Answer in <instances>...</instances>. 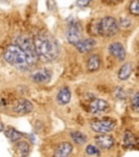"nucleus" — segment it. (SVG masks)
I'll return each mask as SVG.
<instances>
[{
  "instance_id": "nucleus-1",
  "label": "nucleus",
  "mask_w": 139,
  "mask_h": 157,
  "mask_svg": "<svg viewBox=\"0 0 139 157\" xmlns=\"http://www.w3.org/2000/svg\"><path fill=\"white\" fill-rule=\"evenodd\" d=\"M34 45L38 59L45 62L52 61L59 55V46L50 33L40 32L35 36Z\"/></svg>"
},
{
  "instance_id": "nucleus-2",
  "label": "nucleus",
  "mask_w": 139,
  "mask_h": 157,
  "mask_svg": "<svg viewBox=\"0 0 139 157\" xmlns=\"http://www.w3.org/2000/svg\"><path fill=\"white\" fill-rule=\"evenodd\" d=\"M3 57L8 63L12 64L17 69L25 70L29 67V62L27 60L26 55L16 44L9 45L5 50Z\"/></svg>"
},
{
  "instance_id": "nucleus-3",
  "label": "nucleus",
  "mask_w": 139,
  "mask_h": 157,
  "mask_svg": "<svg viewBox=\"0 0 139 157\" xmlns=\"http://www.w3.org/2000/svg\"><path fill=\"white\" fill-rule=\"evenodd\" d=\"M96 33L103 37H112L119 32L120 24L113 17H104L96 24Z\"/></svg>"
},
{
  "instance_id": "nucleus-4",
  "label": "nucleus",
  "mask_w": 139,
  "mask_h": 157,
  "mask_svg": "<svg viewBox=\"0 0 139 157\" xmlns=\"http://www.w3.org/2000/svg\"><path fill=\"white\" fill-rule=\"evenodd\" d=\"M15 43L25 52V55L27 57V60L29 62V66L36 63L37 60H38V56H37L36 49H35L34 39L29 36V35H20L15 39Z\"/></svg>"
},
{
  "instance_id": "nucleus-5",
  "label": "nucleus",
  "mask_w": 139,
  "mask_h": 157,
  "mask_svg": "<svg viewBox=\"0 0 139 157\" xmlns=\"http://www.w3.org/2000/svg\"><path fill=\"white\" fill-rule=\"evenodd\" d=\"M66 39L70 44L76 45L82 40V26L76 20L70 19L68 21V29H66Z\"/></svg>"
},
{
  "instance_id": "nucleus-6",
  "label": "nucleus",
  "mask_w": 139,
  "mask_h": 157,
  "mask_svg": "<svg viewBox=\"0 0 139 157\" xmlns=\"http://www.w3.org/2000/svg\"><path fill=\"white\" fill-rule=\"evenodd\" d=\"M115 125H116V122L111 118L97 119L90 122V128L97 133H109L114 129Z\"/></svg>"
},
{
  "instance_id": "nucleus-7",
  "label": "nucleus",
  "mask_w": 139,
  "mask_h": 157,
  "mask_svg": "<svg viewBox=\"0 0 139 157\" xmlns=\"http://www.w3.org/2000/svg\"><path fill=\"white\" fill-rule=\"evenodd\" d=\"M96 145H97L99 148L101 150H111L113 146H114V137L111 136V135L107 134V133H100V135H97L95 137Z\"/></svg>"
},
{
  "instance_id": "nucleus-8",
  "label": "nucleus",
  "mask_w": 139,
  "mask_h": 157,
  "mask_svg": "<svg viewBox=\"0 0 139 157\" xmlns=\"http://www.w3.org/2000/svg\"><path fill=\"white\" fill-rule=\"evenodd\" d=\"M109 110V104L104 99L95 98L89 104V111L93 115H101Z\"/></svg>"
},
{
  "instance_id": "nucleus-9",
  "label": "nucleus",
  "mask_w": 139,
  "mask_h": 157,
  "mask_svg": "<svg viewBox=\"0 0 139 157\" xmlns=\"http://www.w3.org/2000/svg\"><path fill=\"white\" fill-rule=\"evenodd\" d=\"M108 49H109V52L113 57H115L117 60H120V61H124L125 58H126V50H125L122 43L120 42L111 43L109 45V47H108Z\"/></svg>"
},
{
  "instance_id": "nucleus-10",
  "label": "nucleus",
  "mask_w": 139,
  "mask_h": 157,
  "mask_svg": "<svg viewBox=\"0 0 139 157\" xmlns=\"http://www.w3.org/2000/svg\"><path fill=\"white\" fill-rule=\"evenodd\" d=\"M33 110V104L27 99H19L13 105V111L19 115H26Z\"/></svg>"
},
{
  "instance_id": "nucleus-11",
  "label": "nucleus",
  "mask_w": 139,
  "mask_h": 157,
  "mask_svg": "<svg viewBox=\"0 0 139 157\" xmlns=\"http://www.w3.org/2000/svg\"><path fill=\"white\" fill-rule=\"evenodd\" d=\"M97 45V42H96V39L93 38H86V39H82L77 44L75 45L76 48L79 52L82 54H85V52H88L93 50V48L96 47Z\"/></svg>"
},
{
  "instance_id": "nucleus-12",
  "label": "nucleus",
  "mask_w": 139,
  "mask_h": 157,
  "mask_svg": "<svg viewBox=\"0 0 139 157\" xmlns=\"http://www.w3.org/2000/svg\"><path fill=\"white\" fill-rule=\"evenodd\" d=\"M31 78L34 82H37V83H47L51 78V72L47 69H40L38 71L34 72Z\"/></svg>"
},
{
  "instance_id": "nucleus-13",
  "label": "nucleus",
  "mask_w": 139,
  "mask_h": 157,
  "mask_svg": "<svg viewBox=\"0 0 139 157\" xmlns=\"http://www.w3.org/2000/svg\"><path fill=\"white\" fill-rule=\"evenodd\" d=\"M72 151H73V146H72L71 143L68 142H63L60 145H58V147L56 148V152H54V156L57 157H65L68 156L71 154Z\"/></svg>"
},
{
  "instance_id": "nucleus-14",
  "label": "nucleus",
  "mask_w": 139,
  "mask_h": 157,
  "mask_svg": "<svg viewBox=\"0 0 139 157\" xmlns=\"http://www.w3.org/2000/svg\"><path fill=\"white\" fill-rule=\"evenodd\" d=\"M71 90L68 86H63L57 95V101L60 105H66L68 101H71Z\"/></svg>"
},
{
  "instance_id": "nucleus-15",
  "label": "nucleus",
  "mask_w": 139,
  "mask_h": 157,
  "mask_svg": "<svg viewBox=\"0 0 139 157\" xmlns=\"http://www.w3.org/2000/svg\"><path fill=\"white\" fill-rule=\"evenodd\" d=\"M137 145V139L130 131H126L123 135V146L125 148H134Z\"/></svg>"
},
{
  "instance_id": "nucleus-16",
  "label": "nucleus",
  "mask_w": 139,
  "mask_h": 157,
  "mask_svg": "<svg viewBox=\"0 0 139 157\" xmlns=\"http://www.w3.org/2000/svg\"><path fill=\"white\" fill-rule=\"evenodd\" d=\"M101 64V59L98 55H93V56L89 57L87 61V69L88 71L90 72H95L97 71L98 69L100 68Z\"/></svg>"
},
{
  "instance_id": "nucleus-17",
  "label": "nucleus",
  "mask_w": 139,
  "mask_h": 157,
  "mask_svg": "<svg viewBox=\"0 0 139 157\" xmlns=\"http://www.w3.org/2000/svg\"><path fill=\"white\" fill-rule=\"evenodd\" d=\"M5 134L11 142H19L23 137V133L15 130L14 128H7L5 130Z\"/></svg>"
},
{
  "instance_id": "nucleus-18",
  "label": "nucleus",
  "mask_w": 139,
  "mask_h": 157,
  "mask_svg": "<svg viewBox=\"0 0 139 157\" xmlns=\"http://www.w3.org/2000/svg\"><path fill=\"white\" fill-rule=\"evenodd\" d=\"M132 72H133L132 64L130 62H126V63H124L121 67L120 71H119V78L122 80V81H125V80H127V78H130Z\"/></svg>"
},
{
  "instance_id": "nucleus-19",
  "label": "nucleus",
  "mask_w": 139,
  "mask_h": 157,
  "mask_svg": "<svg viewBox=\"0 0 139 157\" xmlns=\"http://www.w3.org/2000/svg\"><path fill=\"white\" fill-rule=\"evenodd\" d=\"M71 137L72 140L78 145H83L87 142V136H86L84 133L79 132V131H75V132L71 133Z\"/></svg>"
},
{
  "instance_id": "nucleus-20",
  "label": "nucleus",
  "mask_w": 139,
  "mask_h": 157,
  "mask_svg": "<svg viewBox=\"0 0 139 157\" xmlns=\"http://www.w3.org/2000/svg\"><path fill=\"white\" fill-rule=\"evenodd\" d=\"M16 148L17 151H19V153L21 155H23V156H25V155H28L29 153V144L27 142H23V141H21V142H17L16 144Z\"/></svg>"
},
{
  "instance_id": "nucleus-21",
  "label": "nucleus",
  "mask_w": 139,
  "mask_h": 157,
  "mask_svg": "<svg viewBox=\"0 0 139 157\" xmlns=\"http://www.w3.org/2000/svg\"><path fill=\"white\" fill-rule=\"evenodd\" d=\"M130 12L133 15L139 17V0H133L130 5Z\"/></svg>"
},
{
  "instance_id": "nucleus-22",
  "label": "nucleus",
  "mask_w": 139,
  "mask_h": 157,
  "mask_svg": "<svg viewBox=\"0 0 139 157\" xmlns=\"http://www.w3.org/2000/svg\"><path fill=\"white\" fill-rule=\"evenodd\" d=\"M85 152L87 155H100L101 154L100 148L98 146H96V145H88V146L86 147Z\"/></svg>"
},
{
  "instance_id": "nucleus-23",
  "label": "nucleus",
  "mask_w": 139,
  "mask_h": 157,
  "mask_svg": "<svg viewBox=\"0 0 139 157\" xmlns=\"http://www.w3.org/2000/svg\"><path fill=\"white\" fill-rule=\"evenodd\" d=\"M132 108L133 110L139 113V92L135 93L132 97Z\"/></svg>"
},
{
  "instance_id": "nucleus-24",
  "label": "nucleus",
  "mask_w": 139,
  "mask_h": 157,
  "mask_svg": "<svg viewBox=\"0 0 139 157\" xmlns=\"http://www.w3.org/2000/svg\"><path fill=\"white\" fill-rule=\"evenodd\" d=\"M130 25V21L128 19H122V20H121V26L128 27Z\"/></svg>"
},
{
  "instance_id": "nucleus-25",
  "label": "nucleus",
  "mask_w": 139,
  "mask_h": 157,
  "mask_svg": "<svg viewBox=\"0 0 139 157\" xmlns=\"http://www.w3.org/2000/svg\"><path fill=\"white\" fill-rule=\"evenodd\" d=\"M90 3V0H77V5L81 7H86Z\"/></svg>"
},
{
  "instance_id": "nucleus-26",
  "label": "nucleus",
  "mask_w": 139,
  "mask_h": 157,
  "mask_svg": "<svg viewBox=\"0 0 139 157\" xmlns=\"http://www.w3.org/2000/svg\"><path fill=\"white\" fill-rule=\"evenodd\" d=\"M105 2L110 3V5H117V3H121L124 0H104Z\"/></svg>"
},
{
  "instance_id": "nucleus-27",
  "label": "nucleus",
  "mask_w": 139,
  "mask_h": 157,
  "mask_svg": "<svg viewBox=\"0 0 139 157\" xmlns=\"http://www.w3.org/2000/svg\"><path fill=\"white\" fill-rule=\"evenodd\" d=\"M136 75H137V78H139V64H138V67H137V70H136Z\"/></svg>"
},
{
  "instance_id": "nucleus-28",
  "label": "nucleus",
  "mask_w": 139,
  "mask_h": 157,
  "mask_svg": "<svg viewBox=\"0 0 139 157\" xmlns=\"http://www.w3.org/2000/svg\"><path fill=\"white\" fill-rule=\"evenodd\" d=\"M0 131H5V127L1 122H0Z\"/></svg>"
},
{
  "instance_id": "nucleus-29",
  "label": "nucleus",
  "mask_w": 139,
  "mask_h": 157,
  "mask_svg": "<svg viewBox=\"0 0 139 157\" xmlns=\"http://www.w3.org/2000/svg\"><path fill=\"white\" fill-rule=\"evenodd\" d=\"M137 145H139V137L137 139Z\"/></svg>"
}]
</instances>
